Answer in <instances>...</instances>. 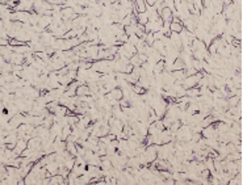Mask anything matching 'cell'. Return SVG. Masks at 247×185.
<instances>
[{"label": "cell", "mask_w": 247, "mask_h": 185, "mask_svg": "<svg viewBox=\"0 0 247 185\" xmlns=\"http://www.w3.org/2000/svg\"><path fill=\"white\" fill-rule=\"evenodd\" d=\"M84 50L87 53L88 60H97V53H99V45H91V46H86Z\"/></svg>", "instance_id": "1"}, {"label": "cell", "mask_w": 247, "mask_h": 185, "mask_svg": "<svg viewBox=\"0 0 247 185\" xmlns=\"http://www.w3.org/2000/svg\"><path fill=\"white\" fill-rule=\"evenodd\" d=\"M107 96H109V97H112V99H114V100H117V101H120L121 99H122V90L120 87H116L114 90H112L111 92H108V93H105Z\"/></svg>", "instance_id": "2"}, {"label": "cell", "mask_w": 247, "mask_h": 185, "mask_svg": "<svg viewBox=\"0 0 247 185\" xmlns=\"http://www.w3.org/2000/svg\"><path fill=\"white\" fill-rule=\"evenodd\" d=\"M159 16H160V18L163 20V21H172V12H171L168 8H164L160 11V13H159Z\"/></svg>", "instance_id": "3"}, {"label": "cell", "mask_w": 247, "mask_h": 185, "mask_svg": "<svg viewBox=\"0 0 247 185\" xmlns=\"http://www.w3.org/2000/svg\"><path fill=\"white\" fill-rule=\"evenodd\" d=\"M91 92H90V88H88L87 84H80L78 88H76V96H90Z\"/></svg>", "instance_id": "4"}, {"label": "cell", "mask_w": 247, "mask_h": 185, "mask_svg": "<svg viewBox=\"0 0 247 185\" xmlns=\"http://www.w3.org/2000/svg\"><path fill=\"white\" fill-rule=\"evenodd\" d=\"M66 151H68L72 156H76V143L66 141Z\"/></svg>", "instance_id": "5"}, {"label": "cell", "mask_w": 247, "mask_h": 185, "mask_svg": "<svg viewBox=\"0 0 247 185\" xmlns=\"http://www.w3.org/2000/svg\"><path fill=\"white\" fill-rule=\"evenodd\" d=\"M135 17H137V23H138V24H142V25H145V24L149 21V16H147L146 12H139Z\"/></svg>", "instance_id": "6"}, {"label": "cell", "mask_w": 247, "mask_h": 185, "mask_svg": "<svg viewBox=\"0 0 247 185\" xmlns=\"http://www.w3.org/2000/svg\"><path fill=\"white\" fill-rule=\"evenodd\" d=\"M129 60H130V64H132L133 67H141V64H142V60L139 59L138 54H134V55H132V57L129 58Z\"/></svg>", "instance_id": "7"}, {"label": "cell", "mask_w": 247, "mask_h": 185, "mask_svg": "<svg viewBox=\"0 0 247 185\" xmlns=\"http://www.w3.org/2000/svg\"><path fill=\"white\" fill-rule=\"evenodd\" d=\"M184 68H185L184 62L180 58H176L174 60V63H172V71H175V70H184Z\"/></svg>", "instance_id": "8"}, {"label": "cell", "mask_w": 247, "mask_h": 185, "mask_svg": "<svg viewBox=\"0 0 247 185\" xmlns=\"http://www.w3.org/2000/svg\"><path fill=\"white\" fill-rule=\"evenodd\" d=\"M141 71H142V68H141V67H133L132 72H130L129 75H130V76H132L135 81H138V80H139V78H141Z\"/></svg>", "instance_id": "9"}, {"label": "cell", "mask_w": 247, "mask_h": 185, "mask_svg": "<svg viewBox=\"0 0 247 185\" xmlns=\"http://www.w3.org/2000/svg\"><path fill=\"white\" fill-rule=\"evenodd\" d=\"M183 29V23H171L170 24V30L179 33Z\"/></svg>", "instance_id": "10"}, {"label": "cell", "mask_w": 247, "mask_h": 185, "mask_svg": "<svg viewBox=\"0 0 247 185\" xmlns=\"http://www.w3.org/2000/svg\"><path fill=\"white\" fill-rule=\"evenodd\" d=\"M239 96H230V97H228L226 100H228V105L229 106H235L238 102H239Z\"/></svg>", "instance_id": "11"}, {"label": "cell", "mask_w": 247, "mask_h": 185, "mask_svg": "<svg viewBox=\"0 0 247 185\" xmlns=\"http://www.w3.org/2000/svg\"><path fill=\"white\" fill-rule=\"evenodd\" d=\"M128 42L137 46V44L139 42V37L137 36V34H130V36H128Z\"/></svg>", "instance_id": "12"}, {"label": "cell", "mask_w": 247, "mask_h": 185, "mask_svg": "<svg viewBox=\"0 0 247 185\" xmlns=\"http://www.w3.org/2000/svg\"><path fill=\"white\" fill-rule=\"evenodd\" d=\"M192 5H193V9L200 12L204 8V4H202V0H192Z\"/></svg>", "instance_id": "13"}, {"label": "cell", "mask_w": 247, "mask_h": 185, "mask_svg": "<svg viewBox=\"0 0 247 185\" xmlns=\"http://www.w3.org/2000/svg\"><path fill=\"white\" fill-rule=\"evenodd\" d=\"M192 67H193L196 71H202V60L193 59L192 60Z\"/></svg>", "instance_id": "14"}, {"label": "cell", "mask_w": 247, "mask_h": 185, "mask_svg": "<svg viewBox=\"0 0 247 185\" xmlns=\"http://www.w3.org/2000/svg\"><path fill=\"white\" fill-rule=\"evenodd\" d=\"M145 42H146V45H153V42H154V36H153V32H149V33H146L145 34Z\"/></svg>", "instance_id": "15"}, {"label": "cell", "mask_w": 247, "mask_h": 185, "mask_svg": "<svg viewBox=\"0 0 247 185\" xmlns=\"http://www.w3.org/2000/svg\"><path fill=\"white\" fill-rule=\"evenodd\" d=\"M145 3H146V5H155L156 0H145Z\"/></svg>", "instance_id": "16"}, {"label": "cell", "mask_w": 247, "mask_h": 185, "mask_svg": "<svg viewBox=\"0 0 247 185\" xmlns=\"http://www.w3.org/2000/svg\"><path fill=\"white\" fill-rule=\"evenodd\" d=\"M221 3H222L223 7H226V5H230L231 4V0H221Z\"/></svg>", "instance_id": "17"}]
</instances>
